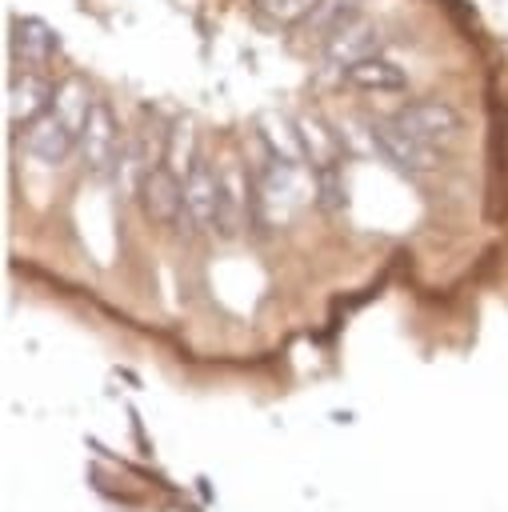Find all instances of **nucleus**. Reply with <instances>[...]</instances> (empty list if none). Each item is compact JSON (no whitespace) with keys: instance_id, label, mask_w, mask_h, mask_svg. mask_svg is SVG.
<instances>
[{"instance_id":"1a4fd4ad","label":"nucleus","mask_w":508,"mask_h":512,"mask_svg":"<svg viewBox=\"0 0 508 512\" xmlns=\"http://www.w3.org/2000/svg\"><path fill=\"white\" fill-rule=\"evenodd\" d=\"M344 76H348V84H356V88H364V92H404V88H408V72H404L396 60H388L384 52L360 60V64L348 68Z\"/></svg>"},{"instance_id":"7ed1b4c3","label":"nucleus","mask_w":508,"mask_h":512,"mask_svg":"<svg viewBox=\"0 0 508 512\" xmlns=\"http://www.w3.org/2000/svg\"><path fill=\"white\" fill-rule=\"evenodd\" d=\"M372 144L380 148V156L388 164H396L400 172H432L440 164V148L416 140L412 132H404L396 120H380L372 124Z\"/></svg>"},{"instance_id":"ddd939ff","label":"nucleus","mask_w":508,"mask_h":512,"mask_svg":"<svg viewBox=\"0 0 508 512\" xmlns=\"http://www.w3.org/2000/svg\"><path fill=\"white\" fill-rule=\"evenodd\" d=\"M240 216H244V196H240V176L236 172H220V208H216V224L212 232H220L224 240L240 232Z\"/></svg>"},{"instance_id":"f257e3e1","label":"nucleus","mask_w":508,"mask_h":512,"mask_svg":"<svg viewBox=\"0 0 508 512\" xmlns=\"http://www.w3.org/2000/svg\"><path fill=\"white\" fill-rule=\"evenodd\" d=\"M392 120L404 132H412L416 140L432 144V148H444V144H452L460 136V112L448 100H412Z\"/></svg>"},{"instance_id":"9d476101","label":"nucleus","mask_w":508,"mask_h":512,"mask_svg":"<svg viewBox=\"0 0 508 512\" xmlns=\"http://www.w3.org/2000/svg\"><path fill=\"white\" fill-rule=\"evenodd\" d=\"M52 104V92L40 84V76H32V72H24V76H12V84H8V116L20 124H32L44 108Z\"/></svg>"},{"instance_id":"4468645a","label":"nucleus","mask_w":508,"mask_h":512,"mask_svg":"<svg viewBox=\"0 0 508 512\" xmlns=\"http://www.w3.org/2000/svg\"><path fill=\"white\" fill-rule=\"evenodd\" d=\"M296 132H300V152H304L320 172L336 164V140H332V132H324V128L312 124V120H300Z\"/></svg>"},{"instance_id":"20e7f679","label":"nucleus","mask_w":508,"mask_h":512,"mask_svg":"<svg viewBox=\"0 0 508 512\" xmlns=\"http://www.w3.org/2000/svg\"><path fill=\"white\" fill-rule=\"evenodd\" d=\"M76 140H80L76 124H68L52 104H48L32 124H24V148H28V156H36L40 164H64V160L72 156Z\"/></svg>"},{"instance_id":"0eeeda50","label":"nucleus","mask_w":508,"mask_h":512,"mask_svg":"<svg viewBox=\"0 0 508 512\" xmlns=\"http://www.w3.org/2000/svg\"><path fill=\"white\" fill-rule=\"evenodd\" d=\"M8 48H12V56H16L20 64L40 68V64H48V60L56 56L60 36H56V32H52L44 20H36V16H16V20H12Z\"/></svg>"},{"instance_id":"9b49d317","label":"nucleus","mask_w":508,"mask_h":512,"mask_svg":"<svg viewBox=\"0 0 508 512\" xmlns=\"http://www.w3.org/2000/svg\"><path fill=\"white\" fill-rule=\"evenodd\" d=\"M316 4L320 0H252V12L268 28H292V24H308Z\"/></svg>"},{"instance_id":"f8f14e48","label":"nucleus","mask_w":508,"mask_h":512,"mask_svg":"<svg viewBox=\"0 0 508 512\" xmlns=\"http://www.w3.org/2000/svg\"><path fill=\"white\" fill-rule=\"evenodd\" d=\"M360 8H364V0H320L316 12L308 16V32H316L320 40H328V36H336L344 24H352V20L360 16Z\"/></svg>"},{"instance_id":"2eb2a0df","label":"nucleus","mask_w":508,"mask_h":512,"mask_svg":"<svg viewBox=\"0 0 508 512\" xmlns=\"http://www.w3.org/2000/svg\"><path fill=\"white\" fill-rule=\"evenodd\" d=\"M52 108L68 120V124H76V132H80V124H84V116H88V92L76 84V80H64L56 92H52Z\"/></svg>"},{"instance_id":"423d86ee","label":"nucleus","mask_w":508,"mask_h":512,"mask_svg":"<svg viewBox=\"0 0 508 512\" xmlns=\"http://www.w3.org/2000/svg\"><path fill=\"white\" fill-rule=\"evenodd\" d=\"M140 200L144 212L160 224H180L184 220V184L180 172H172L168 164H152L140 176Z\"/></svg>"},{"instance_id":"6e6552de","label":"nucleus","mask_w":508,"mask_h":512,"mask_svg":"<svg viewBox=\"0 0 508 512\" xmlns=\"http://www.w3.org/2000/svg\"><path fill=\"white\" fill-rule=\"evenodd\" d=\"M216 208H220V176L204 164H192L184 176V220L212 228L216 224Z\"/></svg>"},{"instance_id":"dca6fc26","label":"nucleus","mask_w":508,"mask_h":512,"mask_svg":"<svg viewBox=\"0 0 508 512\" xmlns=\"http://www.w3.org/2000/svg\"><path fill=\"white\" fill-rule=\"evenodd\" d=\"M164 164H168L172 172L192 168V128H188V124H176V128L168 132V152H164Z\"/></svg>"},{"instance_id":"39448f33","label":"nucleus","mask_w":508,"mask_h":512,"mask_svg":"<svg viewBox=\"0 0 508 512\" xmlns=\"http://www.w3.org/2000/svg\"><path fill=\"white\" fill-rule=\"evenodd\" d=\"M380 52H384V28L372 24V20H364V16H356V20L344 24L336 36L324 40V60H328L332 68H340V72H348V68H356L360 60L380 56Z\"/></svg>"},{"instance_id":"f03ea898","label":"nucleus","mask_w":508,"mask_h":512,"mask_svg":"<svg viewBox=\"0 0 508 512\" xmlns=\"http://www.w3.org/2000/svg\"><path fill=\"white\" fill-rule=\"evenodd\" d=\"M76 148H80V156H84V164L92 168V172H108V168H116L120 164V128H116V116L108 112V104H92L88 108V116H84V124H80V140H76Z\"/></svg>"}]
</instances>
